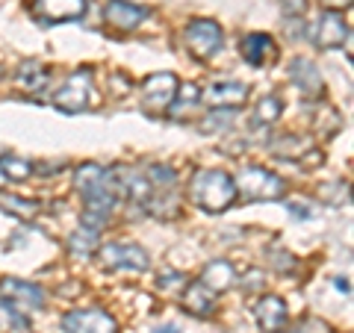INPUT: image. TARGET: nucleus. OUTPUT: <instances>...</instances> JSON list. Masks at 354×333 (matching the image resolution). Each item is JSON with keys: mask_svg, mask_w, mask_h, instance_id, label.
Instances as JSON below:
<instances>
[{"mask_svg": "<svg viewBox=\"0 0 354 333\" xmlns=\"http://www.w3.org/2000/svg\"><path fill=\"white\" fill-rule=\"evenodd\" d=\"M74 189L83 195V207L88 213H101L109 216L118 204V192L113 183V174L95 162H83L74 171Z\"/></svg>", "mask_w": 354, "mask_h": 333, "instance_id": "f257e3e1", "label": "nucleus"}, {"mask_svg": "<svg viewBox=\"0 0 354 333\" xmlns=\"http://www.w3.org/2000/svg\"><path fill=\"white\" fill-rule=\"evenodd\" d=\"M189 198L207 213H225L236 201L234 177L218 169H198L189 180Z\"/></svg>", "mask_w": 354, "mask_h": 333, "instance_id": "f03ea898", "label": "nucleus"}, {"mask_svg": "<svg viewBox=\"0 0 354 333\" xmlns=\"http://www.w3.org/2000/svg\"><path fill=\"white\" fill-rule=\"evenodd\" d=\"M236 195H245L248 201H278L286 192V183L278 174L260 169V165H245L239 169V174L234 177Z\"/></svg>", "mask_w": 354, "mask_h": 333, "instance_id": "7ed1b4c3", "label": "nucleus"}, {"mask_svg": "<svg viewBox=\"0 0 354 333\" xmlns=\"http://www.w3.org/2000/svg\"><path fill=\"white\" fill-rule=\"evenodd\" d=\"M177 88H180V83L169 71L145 77V83H142V109L148 115H165L177 97Z\"/></svg>", "mask_w": 354, "mask_h": 333, "instance_id": "20e7f679", "label": "nucleus"}, {"mask_svg": "<svg viewBox=\"0 0 354 333\" xmlns=\"http://www.w3.org/2000/svg\"><path fill=\"white\" fill-rule=\"evenodd\" d=\"M88 97H92V71H74L68 80H65L59 88H57V95H53V106L62 109V113H83V109L88 106Z\"/></svg>", "mask_w": 354, "mask_h": 333, "instance_id": "39448f33", "label": "nucleus"}, {"mask_svg": "<svg viewBox=\"0 0 354 333\" xmlns=\"http://www.w3.org/2000/svg\"><path fill=\"white\" fill-rule=\"evenodd\" d=\"M183 39H186V48H189L198 59L216 57L218 48H221V41H225V36H221V27L216 24V21H209V18L189 21V27L183 30Z\"/></svg>", "mask_w": 354, "mask_h": 333, "instance_id": "423d86ee", "label": "nucleus"}, {"mask_svg": "<svg viewBox=\"0 0 354 333\" xmlns=\"http://www.w3.org/2000/svg\"><path fill=\"white\" fill-rule=\"evenodd\" d=\"M62 333H118V325L106 310H71L62 316Z\"/></svg>", "mask_w": 354, "mask_h": 333, "instance_id": "0eeeda50", "label": "nucleus"}, {"mask_svg": "<svg viewBox=\"0 0 354 333\" xmlns=\"http://www.w3.org/2000/svg\"><path fill=\"white\" fill-rule=\"evenodd\" d=\"M97 257L106 269H127V272H145L148 269V251L139 245H130V242H113V245L97 248Z\"/></svg>", "mask_w": 354, "mask_h": 333, "instance_id": "6e6552de", "label": "nucleus"}, {"mask_svg": "<svg viewBox=\"0 0 354 333\" xmlns=\"http://www.w3.org/2000/svg\"><path fill=\"white\" fill-rule=\"evenodd\" d=\"M0 298H6L9 304H15L21 313H39L44 307V292L41 286L27 283V280H15V277H6L0 280Z\"/></svg>", "mask_w": 354, "mask_h": 333, "instance_id": "1a4fd4ad", "label": "nucleus"}, {"mask_svg": "<svg viewBox=\"0 0 354 333\" xmlns=\"http://www.w3.org/2000/svg\"><path fill=\"white\" fill-rule=\"evenodd\" d=\"M32 15L41 24H59V21H77L86 15V0H36Z\"/></svg>", "mask_w": 354, "mask_h": 333, "instance_id": "9d476101", "label": "nucleus"}, {"mask_svg": "<svg viewBox=\"0 0 354 333\" xmlns=\"http://www.w3.org/2000/svg\"><path fill=\"white\" fill-rule=\"evenodd\" d=\"M310 36H313L316 48L334 50V48H342V41H348V24L337 12H322Z\"/></svg>", "mask_w": 354, "mask_h": 333, "instance_id": "9b49d317", "label": "nucleus"}, {"mask_svg": "<svg viewBox=\"0 0 354 333\" xmlns=\"http://www.w3.org/2000/svg\"><path fill=\"white\" fill-rule=\"evenodd\" d=\"M151 9L148 6H139V3H130V0H106L104 6V21L115 30H133L139 27L142 21L148 18Z\"/></svg>", "mask_w": 354, "mask_h": 333, "instance_id": "f8f14e48", "label": "nucleus"}, {"mask_svg": "<svg viewBox=\"0 0 354 333\" xmlns=\"http://www.w3.org/2000/svg\"><path fill=\"white\" fill-rule=\"evenodd\" d=\"M204 101L213 106V109H236L248 101V86L245 83H213L204 92Z\"/></svg>", "mask_w": 354, "mask_h": 333, "instance_id": "ddd939ff", "label": "nucleus"}, {"mask_svg": "<svg viewBox=\"0 0 354 333\" xmlns=\"http://www.w3.org/2000/svg\"><path fill=\"white\" fill-rule=\"evenodd\" d=\"M242 57H245L248 65L260 68V65L278 59V44H274L272 36H266V32H248L242 39Z\"/></svg>", "mask_w": 354, "mask_h": 333, "instance_id": "4468645a", "label": "nucleus"}, {"mask_svg": "<svg viewBox=\"0 0 354 333\" xmlns=\"http://www.w3.org/2000/svg\"><path fill=\"white\" fill-rule=\"evenodd\" d=\"M290 80L301 88V92L307 95V97H316V95H322V88H325V83H322V74H319V68H316V62L313 59H295L292 65H290Z\"/></svg>", "mask_w": 354, "mask_h": 333, "instance_id": "2eb2a0df", "label": "nucleus"}, {"mask_svg": "<svg viewBox=\"0 0 354 333\" xmlns=\"http://www.w3.org/2000/svg\"><path fill=\"white\" fill-rule=\"evenodd\" d=\"M254 316H257V321H260V327L266 330V333H281L283 327H286V304L281 301L278 295H266L263 301L257 304V310H254Z\"/></svg>", "mask_w": 354, "mask_h": 333, "instance_id": "dca6fc26", "label": "nucleus"}, {"mask_svg": "<svg viewBox=\"0 0 354 333\" xmlns=\"http://www.w3.org/2000/svg\"><path fill=\"white\" fill-rule=\"evenodd\" d=\"M180 304H183V310H189L192 316H213L216 313V292H209L201 280H195L183 289Z\"/></svg>", "mask_w": 354, "mask_h": 333, "instance_id": "f3484780", "label": "nucleus"}, {"mask_svg": "<svg viewBox=\"0 0 354 333\" xmlns=\"http://www.w3.org/2000/svg\"><path fill=\"white\" fill-rule=\"evenodd\" d=\"M209 292H225L227 286H234V280H236V272H234V265H230L227 260H213L207 265V269L201 272V277H198Z\"/></svg>", "mask_w": 354, "mask_h": 333, "instance_id": "a211bd4d", "label": "nucleus"}, {"mask_svg": "<svg viewBox=\"0 0 354 333\" xmlns=\"http://www.w3.org/2000/svg\"><path fill=\"white\" fill-rule=\"evenodd\" d=\"M48 80H50V74H48V68H44L41 62H24L18 68V77H15V83L24 88V92H41L44 86H48Z\"/></svg>", "mask_w": 354, "mask_h": 333, "instance_id": "6ab92c4d", "label": "nucleus"}, {"mask_svg": "<svg viewBox=\"0 0 354 333\" xmlns=\"http://www.w3.org/2000/svg\"><path fill=\"white\" fill-rule=\"evenodd\" d=\"M97 248H101V239H97V233L88 230V227H80L68 236V251L77 260H88L92 254H97Z\"/></svg>", "mask_w": 354, "mask_h": 333, "instance_id": "aec40b11", "label": "nucleus"}, {"mask_svg": "<svg viewBox=\"0 0 354 333\" xmlns=\"http://www.w3.org/2000/svg\"><path fill=\"white\" fill-rule=\"evenodd\" d=\"M27 330H30V316L21 313L6 298H0V333H27Z\"/></svg>", "mask_w": 354, "mask_h": 333, "instance_id": "412c9836", "label": "nucleus"}, {"mask_svg": "<svg viewBox=\"0 0 354 333\" xmlns=\"http://www.w3.org/2000/svg\"><path fill=\"white\" fill-rule=\"evenodd\" d=\"M0 207L6 209V213H12L15 218H36L41 213V204L39 201H27V198H18V195H0Z\"/></svg>", "mask_w": 354, "mask_h": 333, "instance_id": "4be33fe9", "label": "nucleus"}, {"mask_svg": "<svg viewBox=\"0 0 354 333\" xmlns=\"http://www.w3.org/2000/svg\"><path fill=\"white\" fill-rule=\"evenodd\" d=\"M281 109H283V104H281L278 95H266L263 101L257 104V109H254V118L251 121L257 127H266V124H272V121L281 118Z\"/></svg>", "mask_w": 354, "mask_h": 333, "instance_id": "5701e85b", "label": "nucleus"}, {"mask_svg": "<svg viewBox=\"0 0 354 333\" xmlns=\"http://www.w3.org/2000/svg\"><path fill=\"white\" fill-rule=\"evenodd\" d=\"M272 153H278V157H290V160H304V153L310 151V145L304 139L298 136H283V139H274L269 145Z\"/></svg>", "mask_w": 354, "mask_h": 333, "instance_id": "b1692460", "label": "nucleus"}, {"mask_svg": "<svg viewBox=\"0 0 354 333\" xmlns=\"http://www.w3.org/2000/svg\"><path fill=\"white\" fill-rule=\"evenodd\" d=\"M0 171H3L6 180L21 183V180H30V177H32V162L18 160V157H6L3 162H0Z\"/></svg>", "mask_w": 354, "mask_h": 333, "instance_id": "393cba45", "label": "nucleus"}, {"mask_svg": "<svg viewBox=\"0 0 354 333\" xmlns=\"http://www.w3.org/2000/svg\"><path fill=\"white\" fill-rule=\"evenodd\" d=\"M177 95H180V97H174V104L169 106V113H171V115H183L186 109L195 106L198 101H201V97H198V86H195V83L180 86V88H177Z\"/></svg>", "mask_w": 354, "mask_h": 333, "instance_id": "a878e982", "label": "nucleus"}, {"mask_svg": "<svg viewBox=\"0 0 354 333\" xmlns=\"http://www.w3.org/2000/svg\"><path fill=\"white\" fill-rule=\"evenodd\" d=\"M145 177H148V183L153 189H157V186H174L177 183V171L169 169V165H153V169L145 171Z\"/></svg>", "mask_w": 354, "mask_h": 333, "instance_id": "bb28decb", "label": "nucleus"}, {"mask_svg": "<svg viewBox=\"0 0 354 333\" xmlns=\"http://www.w3.org/2000/svg\"><path fill=\"white\" fill-rule=\"evenodd\" d=\"M230 118H234V109H216V113H209V115L204 118L201 130H204V133H218V130L230 127Z\"/></svg>", "mask_w": 354, "mask_h": 333, "instance_id": "cd10ccee", "label": "nucleus"}, {"mask_svg": "<svg viewBox=\"0 0 354 333\" xmlns=\"http://www.w3.org/2000/svg\"><path fill=\"white\" fill-rule=\"evenodd\" d=\"M183 286H186V274H180V272L162 274L160 280H157V289H160V292H180Z\"/></svg>", "mask_w": 354, "mask_h": 333, "instance_id": "c85d7f7f", "label": "nucleus"}, {"mask_svg": "<svg viewBox=\"0 0 354 333\" xmlns=\"http://www.w3.org/2000/svg\"><path fill=\"white\" fill-rule=\"evenodd\" d=\"M269 260H272V265H274V269H278V272H292V254H286V251H281V248H269Z\"/></svg>", "mask_w": 354, "mask_h": 333, "instance_id": "c756f323", "label": "nucleus"}, {"mask_svg": "<svg viewBox=\"0 0 354 333\" xmlns=\"http://www.w3.org/2000/svg\"><path fill=\"white\" fill-rule=\"evenodd\" d=\"M292 333H328V325L325 321H319V318H304Z\"/></svg>", "mask_w": 354, "mask_h": 333, "instance_id": "7c9ffc66", "label": "nucleus"}, {"mask_svg": "<svg viewBox=\"0 0 354 333\" xmlns=\"http://www.w3.org/2000/svg\"><path fill=\"white\" fill-rule=\"evenodd\" d=\"M281 3H283V9L290 15H301L304 9H307V0H281Z\"/></svg>", "mask_w": 354, "mask_h": 333, "instance_id": "2f4dec72", "label": "nucleus"}, {"mask_svg": "<svg viewBox=\"0 0 354 333\" xmlns=\"http://www.w3.org/2000/svg\"><path fill=\"white\" fill-rule=\"evenodd\" d=\"M351 0H325V6H328V12H334V9H339V6H348Z\"/></svg>", "mask_w": 354, "mask_h": 333, "instance_id": "473e14b6", "label": "nucleus"}, {"mask_svg": "<svg viewBox=\"0 0 354 333\" xmlns=\"http://www.w3.org/2000/svg\"><path fill=\"white\" fill-rule=\"evenodd\" d=\"M153 333H180V327H177V325H162V327H157Z\"/></svg>", "mask_w": 354, "mask_h": 333, "instance_id": "72a5a7b5", "label": "nucleus"}, {"mask_svg": "<svg viewBox=\"0 0 354 333\" xmlns=\"http://www.w3.org/2000/svg\"><path fill=\"white\" fill-rule=\"evenodd\" d=\"M6 183V177H3V171H0V186H3Z\"/></svg>", "mask_w": 354, "mask_h": 333, "instance_id": "f704fd0d", "label": "nucleus"}]
</instances>
